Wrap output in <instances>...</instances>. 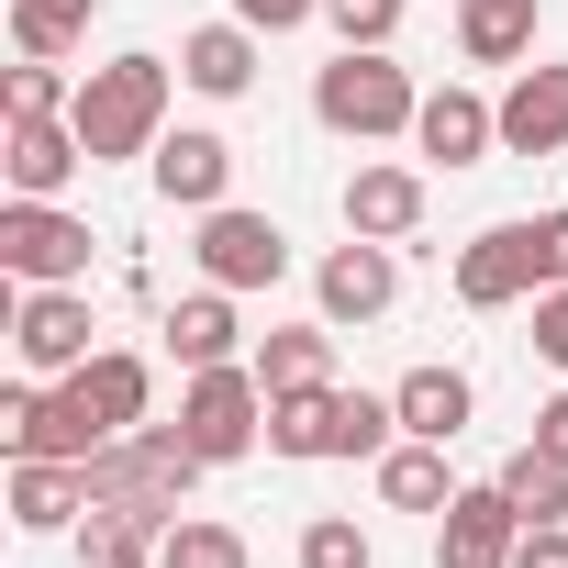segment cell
Listing matches in <instances>:
<instances>
[{"instance_id":"obj_1","label":"cell","mask_w":568,"mask_h":568,"mask_svg":"<svg viewBox=\"0 0 568 568\" xmlns=\"http://www.w3.org/2000/svg\"><path fill=\"white\" fill-rule=\"evenodd\" d=\"M168 101H179V68L168 57H101V68H79V145H90V168H112V156H156V134H168Z\"/></svg>"},{"instance_id":"obj_2","label":"cell","mask_w":568,"mask_h":568,"mask_svg":"<svg viewBox=\"0 0 568 568\" xmlns=\"http://www.w3.org/2000/svg\"><path fill=\"white\" fill-rule=\"evenodd\" d=\"M79 468H90V513H134V524L168 535L179 501H190V479H201V446H190L179 424H134V435L90 446Z\"/></svg>"},{"instance_id":"obj_3","label":"cell","mask_w":568,"mask_h":568,"mask_svg":"<svg viewBox=\"0 0 568 568\" xmlns=\"http://www.w3.org/2000/svg\"><path fill=\"white\" fill-rule=\"evenodd\" d=\"M402 446V413H390V390H346V379H324V390H278L267 402V457H390Z\"/></svg>"},{"instance_id":"obj_4","label":"cell","mask_w":568,"mask_h":568,"mask_svg":"<svg viewBox=\"0 0 568 568\" xmlns=\"http://www.w3.org/2000/svg\"><path fill=\"white\" fill-rule=\"evenodd\" d=\"M413 112H424V90L390 45H335V68H313V123L346 145H390V134H413Z\"/></svg>"},{"instance_id":"obj_5","label":"cell","mask_w":568,"mask_h":568,"mask_svg":"<svg viewBox=\"0 0 568 568\" xmlns=\"http://www.w3.org/2000/svg\"><path fill=\"white\" fill-rule=\"evenodd\" d=\"M179 435L201 446V468H234V457H256V446H267V379H256V357L190 368V390H179Z\"/></svg>"},{"instance_id":"obj_6","label":"cell","mask_w":568,"mask_h":568,"mask_svg":"<svg viewBox=\"0 0 568 568\" xmlns=\"http://www.w3.org/2000/svg\"><path fill=\"white\" fill-rule=\"evenodd\" d=\"M0 267L23 291H90V223L68 201H0Z\"/></svg>"},{"instance_id":"obj_7","label":"cell","mask_w":568,"mask_h":568,"mask_svg":"<svg viewBox=\"0 0 568 568\" xmlns=\"http://www.w3.org/2000/svg\"><path fill=\"white\" fill-rule=\"evenodd\" d=\"M190 256H201L212 291H234V302L291 278V234H278L267 212H245V201H212V212H201V234H190Z\"/></svg>"},{"instance_id":"obj_8","label":"cell","mask_w":568,"mask_h":568,"mask_svg":"<svg viewBox=\"0 0 568 568\" xmlns=\"http://www.w3.org/2000/svg\"><path fill=\"white\" fill-rule=\"evenodd\" d=\"M402 302V256L379 245V234H346V245H324V267H313V313L346 335V324H379Z\"/></svg>"},{"instance_id":"obj_9","label":"cell","mask_w":568,"mask_h":568,"mask_svg":"<svg viewBox=\"0 0 568 568\" xmlns=\"http://www.w3.org/2000/svg\"><path fill=\"white\" fill-rule=\"evenodd\" d=\"M535 291H546L535 223H479V234L457 245V302H468V313H513V302H535Z\"/></svg>"},{"instance_id":"obj_10","label":"cell","mask_w":568,"mask_h":568,"mask_svg":"<svg viewBox=\"0 0 568 568\" xmlns=\"http://www.w3.org/2000/svg\"><path fill=\"white\" fill-rule=\"evenodd\" d=\"M12 357H23V379L90 368V357H101V346H90V291H23V302H12Z\"/></svg>"},{"instance_id":"obj_11","label":"cell","mask_w":568,"mask_h":568,"mask_svg":"<svg viewBox=\"0 0 568 568\" xmlns=\"http://www.w3.org/2000/svg\"><path fill=\"white\" fill-rule=\"evenodd\" d=\"M513 546H524V513L501 479H479L435 513V568H513Z\"/></svg>"},{"instance_id":"obj_12","label":"cell","mask_w":568,"mask_h":568,"mask_svg":"<svg viewBox=\"0 0 568 568\" xmlns=\"http://www.w3.org/2000/svg\"><path fill=\"white\" fill-rule=\"evenodd\" d=\"M0 168H12V201H57L90 168V145H79L68 112H12V123H0Z\"/></svg>"},{"instance_id":"obj_13","label":"cell","mask_w":568,"mask_h":568,"mask_svg":"<svg viewBox=\"0 0 568 568\" xmlns=\"http://www.w3.org/2000/svg\"><path fill=\"white\" fill-rule=\"evenodd\" d=\"M501 145V101H479V90H424V112H413V156L424 168H479Z\"/></svg>"},{"instance_id":"obj_14","label":"cell","mask_w":568,"mask_h":568,"mask_svg":"<svg viewBox=\"0 0 568 568\" xmlns=\"http://www.w3.org/2000/svg\"><path fill=\"white\" fill-rule=\"evenodd\" d=\"M424 168H390V156H368V168H346V234H379V245H413L424 234Z\"/></svg>"},{"instance_id":"obj_15","label":"cell","mask_w":568,"mask_h":568,"mask_svg":"<svg viewBox=\"0 0 568 568\" xmlns=\"http://www.w3.org/2000/svg\"><path fill=\"white\" fill-rule=\"evenodd\" d=\"M256 68H267V34H256V23H190V34H179V79H190L201 101H245Z\"/></svg>"},{"instance_id":"obj_16","label":"cell","mask_w":568,"mask_h":568,"mask_svg":"<svg viewBox=\"0 0 568 568\" xmlns=\"http://www.w3.org/2000/svg\"><path fill=\"white\" fill-rule=\"evenodd\" d=\"M156 201H179V212H212L223 190H234V145L212 134V123H179V134H156Z\"/></svg>"},{"instance_id":"obj_17","label":"cell","mask_w":568,"mask_h":568,"mask_svg":"<svg viewBox=\"0 0 568 568\" xmlns=\"http://www.w3.org/2000/svg\"><path fill=\"white\" fill-rule=\"evenodd\" d=\"M390 413H402V435H424V446H457L468 435V413H479V390H468V368H402L390 379Z\"/></svg>"},{"instance_id":"obj_18","label":"cell","mask_w":568,"mask_h":568,"mask_svg":"<svg viewBox=\"0 0 568 568\" xmlns=\"http://www.w3.org/2000/svg\"><path fill=\"white\" fill-rule=\"evenodd\" d=\"M501 145H513V156H568V68H513V90H501Z\"/></svg>"},{"instance_id":"obj_19","label":"cell","mask_w":568,"mask_h":568,"mask_svg":"<svg viewBox=\"0 0 568 568\" xmlns=\"http://www.w3.org/2000/svg\"><path fill=\"white\" fill-rule=\"evenodd\" d=\"M90 513V468L79 457H12V524L23 535H68Z\"/></svg>"},{"instance_id":"obj_20","label":"cell","mask_w":568,"mask_h":568,"mask_svg":"<svg viewBox=\"0 0 568 568\" xmlns=\"http://www.w3.org/2000/svg\"><path fill=\"white\" fill-rule=\"evenodd\" d=\"M535 23H546V0H457V57L468 68H524Z\"/></svg>"},{"instance_id":"obj_21","label":"cell","mask_w":568,"mask_h":568,"mask_svg":"<svg viewBox=\"0 0 568 568\" xmlns=\"http://www.w3.org/2000/svg\"><path fill=\"white\" fill-rule=\"evenodd\" d=\"M168 357L179 368H223V357H245V324H234V291H201L190 302H168Z\"/></svg>"},{"instance_id":"obj_22","label":"cell","mask_w":568,"mask_h":568,"mask_svg":"<svg viewBox=\"0 0 568 568\" xmlns=\"http://www.w3.org/2000/svg\"><path fill=\"white\" fill-rule=\"evenodd\" d=\"M256 379H267V402L278 390H324L335 379V324L313 313V324H267L256 335Z\"/></svg>"},{"instance_id":"obj_23","label":"cell","mask_w":568,"mask_h":568,"mask_svg":"<svg viewBox=\"0 0 568 568\" xmlns=\"http://www.w3.org/2000/svg\"><path fill=\"white\" fill-rule=\"evenodd\" d=\"M379 501H390V513H446V501H457V479H446V446L402 435V446L379 457Z\"/></svg>"},{"instance_id":"obj_24","label":"cell","mask_w":568,"mask_h":568,"mask_svg":"<svg viewBox=\"0 0 568 568\" xmlns=\"http://www.w3.org/2000/svg\"><path fill=\"white\" fill-rule=\"evenodd\" d=\"M490 479L513 490V513H524V524H568V457H546L535 435H524V446H513Z\"/></svg>"},{"instance_id":"obj_25","label":"cell","mask_w":568,"mask_h":568,"mask_svg":"<svg viewBox=\"0 0 568 568\" xmlns=\"http://www.w3.org/2000/svg\"><path fill=\"white\" fill-rule=\"evenodd\" d=\"M90 12H101V0H12V45L68 68V57L90 45Z\"/></svg>"},{"instance_id":"obj_26","label":"cell","mask_w":568,"mask_h":568,"mask_svg":"<svg viewBox=\"0 0 568 568\" xmlns=\"http://www.w3.org/2000/svg\"><path fill=\"white\" fill-rule=\"evenodd\" d=\"M156 568H256V546H245L234 524H212V513H179V524L156 535Z\"/></svg>"},{"instance_id":"obj_27","label":"cell","mask_w":568,"mask_h":568,"mask_svg":"<svg viewBox=\"0 0 568 568\" xmlns=\"http://www.w3.org/2000/svg\"><path fill=\"white\" fill-rule=\"evenodd\" d=\"M79 568H156V524H134V513H90V524H79Z\"/></svg>"},{"instance_id":"obj_28","label":"cell","mask_w":568,"mask_h":568,"mask_svg":"<svg viewBox=\"0 0 568 568\" xmlns=\"http://www.w3.org/2000/svg\"><path fill=\"white\" fill-rule=\"evenodd\" d=\"M291 568H379V546H368V524H357V513H313V524H302V546H291Z\"/></svg>"},{"instance_id":"obj_29","label":"cell","mask_w":568,"mask_h":568,"mask_svg":"<svg viewBox=\"0 0 568 568\" xmlns=\"http://www.w3.org/2000/svg\"><path fill=\"white\" fill-rule=\"evenodd\" d=\"M0 112H79V79H68L57 57H23L12 90H0Z\"/></svg>"},{"instance_id":"obj_30","label":"cell","mask_w":568,"mask_h":568,"mask_svg":"<svg viewBox=\"0 0 568 568\" xmlns=\"http://www.w3.org/2000/svg\"><path fill=\"white\" fill-rule=\"evenodd\" d=\"M324 23H335V45H390L402 0H324Z\"/></svg>"},{"instance_id":"obj_31","label":"cell","mask_w":568,"mask_h":568,"mask_svg":"<svg viewBox=\"0 0 568 568\" xmlns=\"http://www.w3.org/2000/svg\"><path fill=\"white\" fill-rule=\"evenodd\" d=\"M535 357L568 379V291H535Z\"/></svg>"},{"instance_id":"obj_32","label":"cell","mask_w":568,"mask_h":568,"mask_svg":"<svg viewBox=\"0 0 568 568\" xmlns=\"http://www.w3.org/2000/svg\"><path fill=\"white\" fill-rule=\"evenodd\" d=\"M535 267H546V291H568V201L535 212Z\"/></svg>"},{"instance_id":"obj_33","label":"cell","mask_w":568,"mask_h":568,"mask_svg":"<svg viewBox=\"0 0 568 568\" xmlns=\"http://www.w3.org/2000/svg\"><path fill=\"white\" fill-rule=\"evenodd\" d=\"M324 12V0H234V23H256V34H302Z\"/></svg>"},{"instance_id":"obj_34","label":"cell","mask_w":568,"mask_h":568,"mask_svg":"<svg viewBox=\"0 0 568 568\" xmlns=\"http://www.w3.org/2000/svg\"><path fill=\"white\" fill-rule=\"evenodd\" d=\"M513 568H568V524H524V546H513Z\"/></svg>"},{"instance_id":"obj_35","label":"cell","mask_w":568,"mask_h":568,"mask_svg":"<svg viewBox=\"0 0 568 568\" xmlns=\"http://www.w3.org/2000/svg\"><path fill=\"white\" fill-rule=\"evenodd\" d=\"M535 446H546V457H568V390H546V402H535Z\"/></svg>"}]
</instances>
